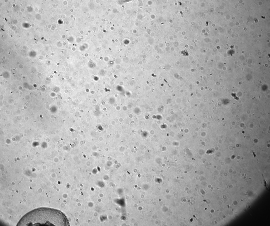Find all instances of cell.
<instances>
[{
  "instance_id": "1",
  "label": "cell",
  "mask_w": 270,
  "mask_h": 226,
  "mask_svg": "<svg viewBox=\"0 0 270 226\" xmlns=\"http://www.w3.org/2000/svg\"><path fill=\"white\" fill-rule=\"evenodd\" d=\"M17 226H69V221L61 211L49 208L35 209L24 216Z\"/></svg>"
},
{
  "instance_id": "2",
  "label": "cell",
  "mask_w": 270,
  "mask_h": 226,
  "mask_svg": "<svg viewBox=\"0 0 270 226\" xmlns=\"http://www.w3.org/2000/svg\"><path fill=\"white\" fill-rule=\"evenodd\" d=\"M164 81H165V82H166V83L167 84H168V82H167V81H166V80H165V79H164Z\"/></svg>"
}]
</instances>
